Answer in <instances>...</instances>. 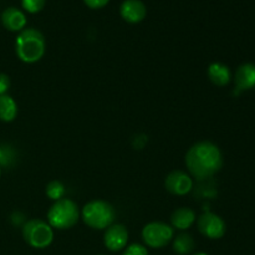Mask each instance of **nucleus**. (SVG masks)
I'll list each match as a JSON object with an SVG mask.
<instances>
[{
    "label": "nucleus",
    "mask_w": 255,
    "mask_h": 255,
    "mask_svg": "<svg viewBox=\"0 0 255 255\" xmlns=\"http://www.w3.org/2000/svg\"><path fill=\"white\" fill-rule=\"evenodd\" d=\"M186 164L189 173L194 178L203 181L221 171L223 157L216 144L203 141L193 144L189 148L186 154Z\"/></svg>",
    "instance_id": "obj_1"
},
{
    "label": "nucleus",
    "mask_w": 255,
    "mask_h": 255,
    "mask_svg": "<svg viewBox=\"0 0 255 255\" xmlns=\"http://www.w3.org/2000/svg\"><path fill=\"white\" fill-rule=\"evenodd\" d=\"M17 115V105L9 95L0 96V120L4 122L14 121Z\"/></svg>",
    "instance_id": "obj_15"
},
{
    "label": "nucleus",
    "mask_w": 255,
    "mask_h": 255,
    "mask_svg": "<svg viewBox=\"0 0 255 255\" xmlns=\"http://www.w3.org/2000/svg\"><path fill=\"white\" fill-rule=\"evenodd\" d=\"M171 222L174 228L184 231V229H188L196 222V213H194L193 209L182 207V208L176 209L172 213Z\"/></svg>",
    "instance_id": "obj_13"
},
{
    "label": "nucleus",
    "mask_w": 255,
    "mask_h": 255,
    "mask_svg": "<svg viewBox=\"0 0 255 255\" xmlns=\"http://www.w3.org/2000/svg\"><path fill=\"white\" fill-rule=\"evenodd\" d=\"M100 255H104V254H100Z\"/></svg>",
    "instance_id": "obj_25"
},
{
    "label": "nucleus",
    "mask_w": 255,
    "mask_h": 255,
    "mask_svg": "<svg viewBox=\"0 0 255 255\" xmlns=\"http://www.w3.org/2000/svg\"><path fill=\"white\" fill-rule=\"evenodd\" d=\"M194 255H208V254L203 253V252H201V253H197V254H194Z\"/></svg>",
    "instance_id": "obj_23"
},
{
    "label": "nucleus",
    "mask_w": 255,
    "mask_h": 255,
    "mask_svg": "<svg viewBox=\"0 0 255 255\" xmlns=\"http://www.w3.org/2000/svg\"><path fill=\"white\" fill-rule=\"evenodd\" d=\"M65 186L59 181H51L46 186V194L49 198H51L52 201H59V199H62L65 196Z\"/></svg>",
    "instance_id": "obj_18"
},
{
    "label": "nucleus",
    "mask_w": 255,
    "mask_h": 255,
    "mask_svg": "<svg viewBox=\"0 0 255 255\" xmlns=\"http://www.w3.org/2000/svg\"><path fill=\"white\" fill-rule=\"evenodd\" d=\"M17 152L11 144L0 143V167H11L16 163Z\"/></svg>",
    "instance_id": "obj_17"
},
{
    "label": "nucleus",
    "mask_w": 255,
    "mask_h": 255,
    "mask_svg": "<svg viewBox=\"0 0 255 255\" xmlns=\"http://www.w3.org/2000/svg\"><path fill=\"white\" fill-rule=\"evenodd\" d=\"M166 188L169 193L176 196H184L189 193L193 187V181L191 177L183 171H173L167 176Z\"/></svg>",
    "instance_id": "obj_9"
},
{
    "label": "nucleus",
    "mask_w": 255,
    "mask_h": 255,
    "mask_svg": "<svg viewBox=\"0 0 255 255\" xmlns=\"http://www.w3.org/2000/svg\"><path fill=\"white\" fill-rule=\"evenodd\" d=\"M46 41L39 30L25 29L17 35L15 49L16 55L22 62L34 64L37 62L45 54Z\"/></svg>",
    "instance_id": "obj_2"
},
{
    "label": "nucleus",
    "mask_w": 255,
    "mask_h": 255,
    "mask_svg": "<svg viewBox=\"0 0 255 255\" xmlns=\"http://www.w3.org/2000/svg\"><path fill=\"white\" fill-rule=\"evenodd\" d=\"M10 85H11L10 77L7 76V75L0 72V96H1V95H6L7 90L10 89Z\"/></svg>",
    "instance_id": "obj_21"
},
{
    "label": "nucleus",
    "mask_w": 255,
    "mask_h": 255,
    "mask_svg": "<svg viewBox=\"0 0 255 255\" xmlns=\"http://www.w3.org/2000/svg\"><path fill=\"white\" fill-rule=\"evenodd\" d=\"M173 228L163 222H152L142 231L143 242L151 248H163L173 238Z\"/></svg>",
    "instance_id": "obj_6"
},
{
    "label": "nucleus",
    "mask_w": 255,
    "mask_h": 255,
    "mask_svg": "<svg viewBox=\"0 0 255 255\" xmlns=\"http://www.w3.org/2000/svg\"><path fill=\"white\" fill-rule=\"evenodd\" d=\"M109 1L110 0H84V2L90 9H101V7L106 6Z\"/></svg>",
    "instance_id": "obj_22"
},
{
    "label": "nucleus",
    "mask_w": 255,
    "mask_h": 255,
    "mask_svg": "<svg viewBox=\"0 0 255 255\" xmlns=\"http://www.w3.org/2000/svg\"><path fill=\"white\" fill-rule=\"evenodd\" d=\"M115 218L116 211L114 206L106 201H91L82 208V219L90 228L106 229L114 223Z\"/></svg>",
    "instance_id": "obj_3"
},
{
    "label": "nucleus",
    "mask_w": 255,
    "mask_h": 255,
    "mask_svg": "<svg viewBox=\"0 0 255 255\" xmlns=\"http://www.w3.org/2000/svg\"><path fill=\"white\" fill-rule=\"evenodd\" d=\"M234 82L239 91H247L255 87V65L243 64L237 69Z\"/></svg>",
    "instance_id": "obj_11"
},
{
    "label": "nucleus",
    "mask_w": 255,
    "mask_h": 255,
    "mask_svg": "<svg viewBox=\"0 0 255 255\" xmlns=\"http://www.w3.org/2000/svg\"><path fill=\"white\" fill-rule=\"evenodd\" d=\"M120 14L128 24H138L146 17L147 7L141 0H125L120 6Z\"/></svg>",
    "instance_id": "obj_10"
},
{
    "label": "nucleus",
    "mask_w": 255,
    "mask_h": 255,
    "mask_svg": "<svg viewBox=\"0 0 255 255\" xmlns=\"http://www.w3.org/2000/svg\"><path fill=\"white\" fill-rule=\"evenodd\" d=\"M1 21L9 31H22L26 25V16L16 7H7L1 14Z\"/></svg>",
    "instance_id": "obj_12"
},
{
    "label": "nucleus",
    "mask_w": 255,
    "mask_h": 255,
    "mask_svg": "<svg viewBox=\"0 0 255 255\" xmlns=\"http://www.w3.org/2000/svg\"><path fill=\"white\" fill-rule=\"evenodd\" d=\"M80 211L74 201L67 198L59 199L47 212V223L51 228L69 229L77 223Z\"/></svg>",
    "instance_id": "obj_4"
},
{
    "label": "nucleus",
    "mask_w": 255,
    "mask_h": 255,
    "mask_svg": "<svg viewBox=\"0 0 255 255\" xmlns=\"http://www.w3.org/2000/svg\"><path fill=\"white\" fill-rule=\"evenodd\" d=\"M194 249V239L191 234L181 233L174 238L173 251L179 255L189 254Z\"/></svg>",
    "instance_id": "obj_16"
},
{
    "label": "nucleus",
    "mask_w": 255,
    "mask_h": 255,
    "mask_svg": "<svg viewBox=\"0 0 255 255\" xmlns=\"http://www.w3.org/2000/svg\"><path fill=\"white\" fill-rule=\"evenodd\" d=\"M208 77L217 86H226L231 81V71L224 64L213 62L208 67Z\"/></svg>",
    "instance_id": "obj_14"
},
{
    "label": "nucleus",
    "mask_w": 255,
    "mask_h": 255,
    "mask_svg": "<svg viewBox=\"0 0 255 255\" xmlns=\"http://www.w3.org/2000/svg\"><path fill=\"white\" fill-rule=\"evenodd\" d=\"M22 236L32 248L44 249L52 243L54 231L47 222L42 219H30L22 226Z\"/></svg>",
    "instance_id": "obj_5"
},
{
    "label": "nucleus",
    "mask_w": 255,
    "mask_h": 255,
    "mask_svg": "<svg viewBox=\"0 0 255 255\" xmlns=\"http://www.w3.org/2000/svg\"><path fill=\"white\" fill-rule=\"evenodd\" d=\"M122 255H149V254L146 247L142 246V244L134 243L127 247V248L125 249L124 253H122Z\"/></svg>",
    "instance_id": "obj_20"
},
{
    "label": "nucleus",
    "mask_w": 255,
    "mask_h": 255,
    "mask_svg": "<svg viewBox=\"0 0 255 255\" xmlns=\"http://www.w3.org/2000/svg\"><path fill=\"white\" fill-rule=\"evenodd\" d=\"M22 7L30 14H36L44 9L46 0H21Z\"/></svg>",
    "instance_id": "obj_19"
},
{
    "label": "nucleus",
    "mask_w": 255,
    "mask_h": 255,
    "mask_svg": "<svg viewBox=\"0 0 255 255\" xmlns=\"http://www.w3.org/2000/svg\"><path fill=\"white\" fill-rule=\"evenodd\" d=\"M199 232L207 238L219 239L226 233V223L223 219L212 212H206L197 221Z\"/></svg>",
    "instance_id": "obj_7"
},
{
    "label": "nucleus",
    "mask_w": 255,
    "mask_h": 255,
    "mask_svg": "<svg viewBox=\"0 0 255 255\" xmlns=\"http://www.w3.org/2000/svg\"><path fill=\"white\" fill-rule=\"evenodd\" d=\"M0 174H1V169H0Z\"/></svg>",
    "instance_id": "obj_24"
},
{
    "label": "nucleus",
    "mask_w": 255,
    "mask_h": 255,
    "mask_svg": "<svg viewBox=\"0 0 255 255\" xmlns=\"http://www.w3.org/2000/svg\"><path fill=\"white\" fill-rule=\"evenodd\" d=\"M128 231L124 224H111L104 234V243L109 251L119 252L127 246Z\"/></svg>",
    "instance_id": "obj_8"
}]
</instances>
